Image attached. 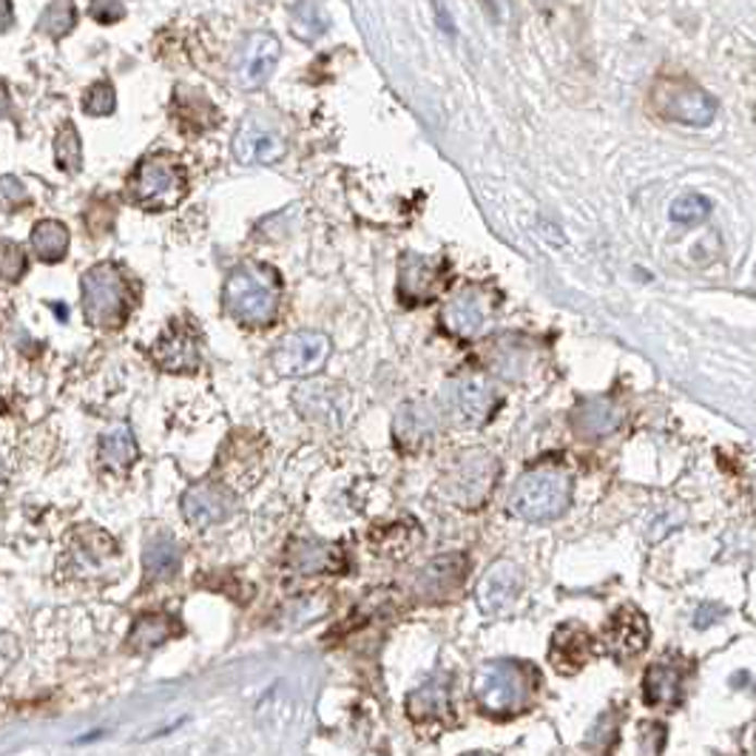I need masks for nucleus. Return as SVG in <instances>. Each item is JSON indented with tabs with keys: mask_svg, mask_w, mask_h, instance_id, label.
<instances>
[{
	"mask_svg": "<svg viewBox=\"0 0 756 756\" xmlns=\"http://www.w3.org/2000/svg\"><path fill=\"white\" fill-rule=\"evenodd\" d=\"M282 287L280 276L259 262H245L236 271H231L225 290H222V305L234 322L245 327H264L280 313Z\"/></svg>",
	"mask_w": 756,
	"mask_h": 756,
	"instance_id": "1",
	"label": "nucleus"
},
{
	"mask_svg": "<svg viewBox=\"0 0 756 756\" xmlns=\"http://www.w3.org/2000/svg\"><path fill=\"white\" fill-rule=\"evenodd\" d=\"M572 504V478L558 467H541L532 470L515 484L507 500L512 518L526 523L555 521Z\"/></svg>",
	"mask_w": 756,
	"mask_h": 756,
	"instance_id": "2",
	"label": "nucleus"
},
{
	"mask_svg": "<svg viewBox=\"0 0 756 756\" xmlns=\"http://www.w3.org/2000/svg\"><path fill=\"white\" fill-rule=\"evenodd\" d=\"M535 671L515 660H489L478 666L472 691H475L478 705L493 717H509L518 714L523 705L532 699L535 689Z\"/></svg>",
	"mask_w": 756,
	"mask_h": 756,
	"instance_id": "3",
	"label": "nucleus"
},
{
	"mask_svg": "<svg viewBox=\"0 0 756 756\" xmlns=\"http://www.w3.org/2000/svg\"><path fill=\"white\" fill-rule=\"evenodd\" d=\"M500 463L486 449H467L441 478V495L461 509L484 507L498 484Z\"/></svg>",
	"mask_w": 756,
	"mask_h": 756,
	"instance_id": "4",
	"label": "nucleus"
},
{
	"mask_svg": "<svg viewBox=\"0 0 756 756\" xmlns=\"http://www.w3.org/2000/svg\"><path fill=\"white\" fill-rule=\"evenodd\" d=\"M83 308L91 327L114 331L128 317V285L117 264H95L83 273Z\"/></svg>",
	"mask_w": 756,
	"mask_h": 756,
	"instance_id": "5",
	"label": "nucleus"
},
{
	"mask_svg": "<svg viewBox=\"0 0 756 756\" xmlns=\"http://www.w3.org/2000/svg\"><path fill=\"white\" fill-rule=\"evenodd\" d=\"M652 106L662 120L705 128L717 117V100L689 77H660L652 91Z\"/></svg>",
	"mask_w": 756,
	"mask_h": 756,
	"instance_id": "6",
	"label": "nucleus"
},
{
	"mask_svg": "<svg viewBox=\"0 0 756 756\" xmlns=\"http://www.w3.org/2000/svg\"><path fill=\"white\" fill-rule=\"evenodd\" d=\"M188 183H185L183 165L171 157H148L134 171L132 197L137 206L148 211H165L183 202Z\"/></svg>",
	"mask_w": 756,
	"mask_h": 756,
	"instance_id": "7",
	"label": "nucleus"
},
{
	"mask_svg": "<svg viewBox=\"0 0 756 756\" xmlns=\"http://www.w3.org/2000/svg\"><path fill=\"white\" fill-rule=\"evenodd\" d=\"M294 405L310 424L342 430L352 412V393L338 382H308L296 387Z\"/></svg>",
	"mask_w": 756,
	"mask_h": 756,
	"instance_id": "8",
	"label": "nucleus"
},
{
	"mask_svg": "<svg viewBox=\"0 0 756 756\" xmlns=\"http://www.w3.org/2000/svg\"><path fill=\"white\" fill-rule=\"evenodd\" d=\"M331 359V338L317 331L290 333L273 347V370L285 379H301L313 375Z\"/></svg>",
	"mask_w": 756,
	"mask_h": 756,
	"instance_id": "9",
	"label": "nucleus"
},
{
	"mask_svg": "<svg viewBox=\"0 0 756 756\" xmlns=\"http://www.w3.org/2000/svg\"><path fill=\"white\" fill-rule=\"evenodd\" d=\"M444 407L449 419L461 426H481L493 419L498 396L493 384L481 375H461L456 382H449L444 389Z\"/></svg>",
	"mask_w": 756,
	"mask_h": 756,
	"instance_id": "10",
	"label": "nucleus"
},
{
	"mask_svg": "<svg viewBox=\"0 0 756 756\" xmlns=\"http://www.w3.org/2000/svg\"><path fill=\"white\" fill-rule=\"evenodd\" d=\"M493 296L486 294L484 287H463L447 301L441 322H444V331L453 333L456 338L472 342V338L484 336L486 327L493 324Z\"/></svg>",
	"mask_w": 756,
	"mask_h": 756,
	"instance_id": "11",
	"label": "nucleus"
},
{
	"mask_svg": "<svg viewBox=\"0 0 756 756\" xmlns=\"http://www.w3.org/2000/svg\"><path fill=\"white\" fill-rule=\"evenodd\" d=\"M285 137L273 125L264 123L262 117H257V114H250V117H245L239 123L234 142H231L236 162H243V165H271V162H280L285 157Z\"/></svg>",
	"mask_w": 756,
	"mask_h": 756,
	"instance_id": "12",
	"label": "nucleus"
},
{
	"mask_svg": "<svg viewBox=\"0 0 756 756\" xmlns=\"http://www.w3.org/2000/svg\"><path fill=\"white\" fill-rule=\"evenodd\" d=\"M236 512V495L222 484H197L183 495L185 521L197 529L225 523Z\"/></svg>",
	"mask_w": 756,
	"mask_h": 756,
	"instance_id": "13",
	"label": "nucleus"
},
{
	"mask_svg": "<svg viewBox=\"0 0 756 756\" xmlns=\"http://www.w3.org/2000/svg\"><path fill=\"white\" fill-rule=\"evenodd\" d=\"M523 592V572L512 560H495L484 572L481 583L475 588L478 606L486 615H500L507 611Z\"/></svg>",
	"mask_w": 756,
	"mask_h": 756,
	"instance_id": "14",
	"label": "nucleus"
},
{
	"mask_svg": "<svg viewBox=\"0 0 756 756\" xmlns=\"http://www.w3.org/2000/svg\"><path fill=\"white\" fill-rule=\"evenodd\" d=\"M444 273H447L444 262L407 253L401 262V273H398V296L405 305H426L441 294Z\"/></svg>",
	"mask_w": 756,
	"mask_h": 756,
	"instance_id": "15",
	"label": "nucleus"
},
{
	"mask_svg": "<svg viewBox=\"0 0 756 756\" xmlns=\"http://www.w3.org/2000/svg\"><path fill=\"white\" fill-rule=\"evenodd\" d=\"M282 46L271 32H253L245 40L243 58H239V83L245 88H259L271 80L273 69L280 66Z\"/></svg>",
	"mask_w": 756,
	"mask_h": 756,
	"instance_id": "16",
	"label": "nucleus"
},
{
	"mask_svg": "<svg viewBox=\"0 0 756 756\" xmlns=\"http://www.w3.org/2000/svg\"><path fill=\"white\" fill-rule=\"evenodd\" d=\"M625 421V410L615 398H583L572 410V430L583 441H597L617 433Z\"/></svg>",
	"mask_w": 756,
	"mask_h": 756,
	"instance_id": "17",
	"label": "nucleus"
},
{
	"mask_svg": "<svg viewBox=\"0 0 756 756\" xmlns=\"http://www.w3.org/2000/svg\"><path fill=\"white\" fill-rule=\"evenodd\" d=\"M648 646V620L637 609L625 606L609 620L606 629V648L615 660H634Z\"/></svg>",
	"mask_w": 756,
	"mask_h": 756,
	"instance_id": "18",
	"label": "nucleus"
},
{
	"mask_svg": "<svg viewBox=\"0 0 756 756\" xmlns=\"http://www.w3.org/2000/svg\"><path fill=\"white\" fill-rule=\"evenodd\" d=\"M463 574H467V558L461 555H444V558H435L433 563H426L419 572V581H416V595L424 597V600H447L449 595H456L463 583Z\"/></svg>",
	"mask_w": 756,
	"mask_h": 756,
	"instance_id": "19",
	"label": "nucleus"
},
{
	"mask_svg": "<svg viewBox=\"0 0 756 756\" xmlns=\"http://www.w3.org/2000/svg\"><path fill=\"white\" fill-rule=\"evenodd\" d=\"M154 361L165 373H194L199 368V338L191 327L176 324L154 345Z\"/></svg>",
	"mask_w": 756,
	"mask_h": 756,
	"instance_id": "20",
	"label": "nucleus"
},
{
	"mask_svg": "<svg viewBox=\"0 0 756 756\" xmlns=\"http://www.w3.org/2000/svg\"><path fill=\"white\" fill-rule=\"evenodd\" d=\"M592 657V637L583 625L563 623L558 632L551 634L549 643V662L560 674H574Z\"/></svg>",
	"mask_w": 756,
	"mask_h": 756,
	"instance_id": "21",
	"label": "nucleus"
},
{
	"mask_svg": "<svg viewBox=\"0 0 756 756\" xmlns=\"http://www.w3.org/2000/svg\"><path fill=\"white\" fill-rule=\"evenodd\" d=\"M287 566L299 574H324L338 572L345 560L342 551L333 544H319V541H299L287 551Z\"/></svg>",
	"mask_w": 756,
	"mask_h": 756,
	"instance_id": "22",
	"label": "nucleus"
},
{
	"mask_svg": "<svg viewBox=\"0 0 756 756\" xmlns=\"http://www.w3.org/2000/svg\"><path fill=\"white\" fill-rule=\"evenodd\" d=\"M407 714H410L412 722H438L444 717H449V689L447 680L441 677H433L426 680L424 685L412 691L407 697Z\"/></svg>",
	"mask_w": 756,
	"mask_h": 756,
	"instance_id": "23",
	"label": "nucleus"
},
{
	"mask_svg": "<svg viewBox=\"0 0 756 756\" xmlns=\"http://www.w3.org/2000/svg\"><path fill=\"white\" fill-rule=\"evenodd\" d=\"M683 697V674L674 666L657 662L646 671L643 680V699L648 705H677Z\"/></svg>",
	"mask_w": 756,
	"mask_h": 756,
	"instance_id": "24",
	"label": "nucleus"
},
{
	"mask_svg": "<svg viewBox=\"0 0 756 756\" xmlns=\"http://www.w3.org/2000/svg\"><path fill=\"white\" fill-rule=\"evenodd\" d=\"M137 461V441H134L132 426L114 424L109 433L100 438V463L109 470H128Z\"/></svg>",
	"mask_w": 756,
	"mask_h": 756,
	"instance_id": "25",
	"label": "nucleus"
},
{
	"mask_svg": "<svg viewBox=\"0 0 756 756\" xmlns=\"http://www.w3.org/2000/svg\"><path fill=\"white\" fill-rule=\"evenodd\" d=\"M179 560H183V551H179V546H176V541L171 535H157L146 544L142 566H146V574L151 581L174 578L176 569H179Z\"/></svg>",
	"mask_w": 756,
	"mask_h": 756,
	"instance_id": "26",
	"label": "nucleus"
},
{
	"mask_svg": "<svg viewBox=\"0 0 756 756\" xmlns=\"http://www.w3.org/2000/svg\"><path fill=\"white\" fill-rule=\"evenodd\" d=\"M294 711H296L294 697H290L282 685H276V689H273L271 694L262 699V705L257 708V720L259 726H262L264 731L276 740V736L285 734L287 728H290V722H294L296 717Z\"/></svg>",
	"mask_w": 756,
	"mask_h": 756,
	"instance_id": "27",
	"label": "nucleus"
},
{
	"mask_svg": "<svg viewBox=\"0 0 756 756\" xmlns=\"http://www.w3.org/2000/svg\"><path fill=\"white\" fill-rule=\"evenodd\" d=\"M290 29L299 40H319L324 32L331 29V15L324 9V0H299L294 9H290Z\"/></svg>",
	"mask_w": 756,
	"mask_h": 756,
	"instance_id": "28",
	"label": "nucleus"
},
{
	"mask_svg": "<svg viewBox=\"0 0 756 756\" xmlns=\"http://www.w3.org/2000/svg\"><path fill=\"white\" fill-rule=\"evenodd\" d=\"M393 430L405 447H416L435 433V416L426 410V405H405L398 410Z\"/></svg>",
	"mask_w": 756,
	"mask_h": 756,
	"instance_id": "29",
	"label": "nucleus"
},
{
	"mask_svg": "<svg viewBox=\"0 0 756 756\" xmlns=\"http://www.w3.org/2000/svg\"><path fill=\"white\" fill-rule=\"evenodd\" d=\"M32 248L44 262H60L69 253V228L58 220L37 222L32 228Z\"/></svg>",
	"mask_w": 756,
	"mask_h": 756,
	"instance_id": "30",
	"label": "nucleus"
},
{
	"mask_svg": "<svg viewBox=\"0 0 756 756\" xmlns=\"http://www.w3.org/2000/svg\"><path fill=\"white\" fill-rule=\"evenodd\" d=\"M176 634V623L169 615H146L140 617L132 629V648L137 652H151V648H160L165 640H171Z\"/></svg>",
	"mask_w": 756,
	"mask_h": 756,
	"instance_id": "31",
	"label": "nucleus"
},
{
	"mask_svg": "<svg viewBox=\"0 0 756 756\" xmlns=\"http://www.w3.org/2000/svg\"><path fill=\"white\" fill-rule=\"evenodd\" d=\"M493 368L498 370L504 379H521L523 373L532 370V347H518L515 342L504 338V342L495 347Z\"/></svg>",
	"mask_w": 756,
	"mask_h": 756,
	"instance_id": "32",
	"label": "nucleus"
},
{
	"mask_svg": "<svg viewBox=\"0 0 756 756\" xmlns=\"http://www.w3.org/2000/svg\"><path fill=\"white\" fill-rule=\"evenodd\" d=\"M708 213H711V202L703 194H683L671 202L669 216L677 225H699L708 220Z\"/></svg>",
	"mask_w": 756,
	"mask_h": 756,
	"instance_id": "33",
	"label": "nucleus"
},
{
	"mask_svg": "<svg viewBox=\"0 0 756 756\" xmlns=\"http://www.w3.org/2000/svg\"><path fill=\"white\" fill-rule=\"evenodd\" d=\"M54 160L63 171H80L83 165V148L80 137H77V128L74 125H63L54 140Z\"/></svg>",
	"mask_w": 756,
	"mask_h": 756,
	"instance_id": "34",
	"label": "nucleus"
},
{
	"mask_svg": "<svg viewBox=\"0 0 756 756\" xmlns=\"http://www.w3.org/2000/svg\"><path fill=\"white\" fill-rule=\"evenodd\" d=\"M37 29L44 32V35L54 37V40H60L63 35H69V32L74 29V7L69 3V0H54L52 7H46V12L40 15V26Z\"/></svg>",
	"mask_w": 756,
	"mask_h": 756,
	"instance_id": "35",
	"label": "nucleus"
},
{
	"mask_svg": "<svg viewBox=\"0 0 756 756\" xmlns=\"http://www.w3.org/2000/svg\"><path fill=\"white\" fill-rule=\"evenodd\" d=\"M114 106H117L114 86L106 80L95 83V86L86 91V97H83V109H86V114H91V117H109L111 111H114Z\"/></svg>",
	"mask_w": 756,
	"mask_h": 756,
	"instance_id": "36",
	"label": "nucleus"
},
{
	"mask_svg": "<svg viewBox=\"0 0 756 756\" xmlns=\"http://www.w3.org/2000/svg\"><path fill=\"white\" fill-rule=\"evenodd\" d=\"M26 273V253L15 243H0V280L17 282Z\"/></svg>",
	"mask_w": 756,
	"mask_h": 756,
	"instance_id": "37",
	"label": "nucleus"
},
{
	"mask_svg": "<svg viewBox=\"0 0 756 756\" xmlns=\"http://www.w3.org/2000/svg\"><path fill=\"white\" fill-rule=\"evenodd\" d=\"M88 15L95 17L97 23H103V26H111V23L123 21L125 3L123 0H91L88 3Z\"/></svg>",
	"mask_w": 756,
	"mask_h": 756,
	"instance_id": "38",
	"label": "nucleus"
},
{
	"mask_svg": "<svg viewBox=\"0 0 756 756\" xmlns=\"http://www.w3.org/2000/svg\"><path fill=\"white\" fill-rule=\"evenodd\" d=\"M26 199V191H23V185L17 183L15 176H3L0 179V202H9V206H15V202H23Z\"/></svg>",
	"mask_w": 756,
	"mask_h": 756,
	"instance_id": "39",
	"label": "nucleus"
},
{
	"mask_svg": "<svg viewBox=\"0 0 756 756\" xmlns=\"http://www.w3.org/2000/svg\"><path fill=\"white\" fill-rule=\"evenodd\" d=\"M12 23V0H0V29Z\"/></svg>",
	"mask_w": 756,
	"mask_h": 756,
	"instance_id": "40",
	"label": "nucleus"
},
{
	"mask_svg": "<svg viewBox=\"0 0 756 756\" xmlns=\"http://www.w3.org/2000/svg\"><path fill=\"white\" fill-rule=\"evenodd\" d=\"M435 12H438V21H444V29H447L449 35H456V26H453V17L447 15V9L435 3Z\"/></svg>",
	"mask_w": 756,
	"mask_h": 756,
	"instance_id": "41",
	"label": "nucleus"
}]
</instances>
